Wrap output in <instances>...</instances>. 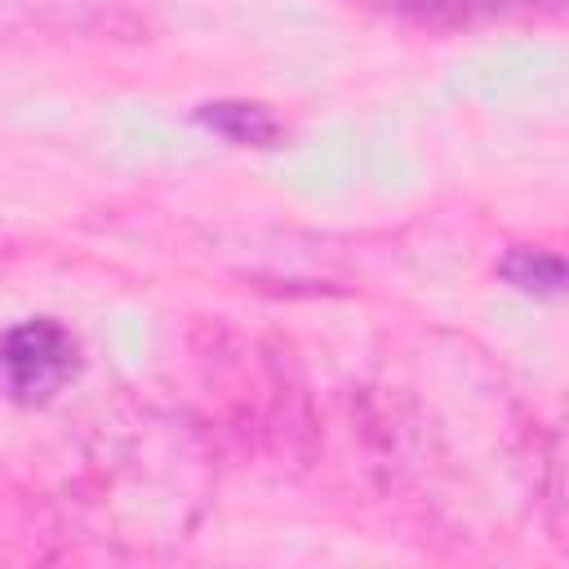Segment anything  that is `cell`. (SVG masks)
I'll return each mask as SVG.
<instances>
[{
    "label": "cell",
    "instance_id": "obj_1",
    "mask_svg": "<svg viewBox=\"0 0 569 569\" xmlns=\"http://www.w3.org/2000/svg\"><path fill=\"white\" fill-rule=\"evenodd\" d=\"M76 373V342L58 320H22L0 338V387L22 405H44Z\"/></svg>",
    "mask_w": 569,
    "mask_h": 569
},
{
    "label": "cell",
    "instance_id": "obj_2",
    "mask_svg": "<svg viewBox=\"0 0 569 569\" xmlns=\"http://www.w3.org/2000/svg\"><path fill=\"white\" fill-rule=\"evenodd\" d=\"M200 120H204L209 129H218L222 138L244 142V147H249V142H253V147H271L276 133H280L276 116L262 111V107H253V102H209V107L200 111Z\"/></svg>",
    "mask_w": 569,
    "mask_h": 569
},
{
    "label": "cell",
    "instance_id": "obj_3",
    "mask_svg": "<svg viewBox=\"0 0 569 569\" xmlns=\"http://www.w3.org/2000/svg\"><path fill=\"white\" fill-rule=\"evenodd\" d=\"M502 276L516 284V289H529V293H556L565 284V267L556 253H542V249H520L502 262Z\"/></svg>",
    "mask_w": 569,
    "mask_h": 569
}]
</instances>
